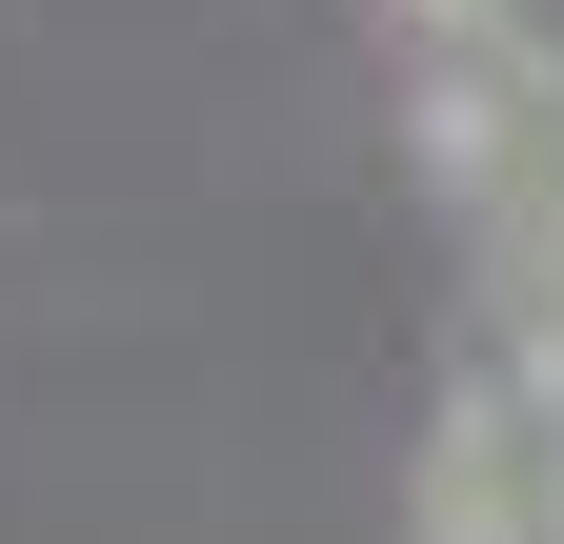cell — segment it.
<instances>
[{
  "label": "cell",
  "mask_w": 564,
  "mask_h": 544,
  "mask_svg": "<svg viewBox=\"0 0 564 544\" xmlns=\"http://www.w3.org/2000/svg\"><path fill=\"white\" fill-rule=\"evenodd\" d=\"M423 162H444L484 222H544L564 202V41H524V21L423 41Z\"/></svg>",
  "instance_id": "6da1fadb"
},
{
  "label": "cell",
  "mask_w": 564,
  "mask_h": 544,
  "mask_svg": "<svg viewBox=\"0 0 564 544\" xmlns=\"http://www.w3.org/2000/svg\"><path fill=\"white\" fill-rule=\"evenodd\" d=\"M403 524H423V544H564V383H544V363H484L444 424H423Z\"/></svg>",
  "instance_id": "7a4b0ae2"
},
{
  "label": "cell",
  "mask_w": 564,
  "mask_h": 544,
  "mask_svg": "<svg viewBox=\"0 0 564 544\" xmlns=\"http://www.w3.org/2000/svg\"><path fill=\"white\" fill-rule=\"evenodd\" d=\"M484 303H505V363H544V383H564V202L484 242Z\"/></svg>",
  "instance_id": "3957f363"
},
{
  "label": "cell",
  "mask_w": 564,
  "mask_h": 544,
  "mask_svg": "<svg viewBox=\"0 0 564 544\" xmlns=\"http://www.w3.org/2000/svg\"><path fill=\"white\" fill-rule=\"evenodd\" d=\"M403 21H423V41H464V21H505V0H403Z\"/></svg>",
  "instance_id": "277c9868"
}]
</instances>
